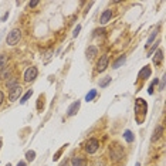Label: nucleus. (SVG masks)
Masks as SVG:
<instances>
[{"mask_svg": "<svg viewBox=\"0 0 166 166\" xmlns=\"http://www.w3.org/2000/svg\"><path fill=\"white\" fill-rule=\"evenodd\" d=\"M163 133V128L162 126H158L156 129H155V132H153V136H152V142H155V141H158L159 138H161V135Z\"/></svg>", "mask_w": 166, "mask_h": 166, "instance_id": "nucleus-12", "label": "nucleus"}, {"mask_svg": "<svg viewBox=\"0 0 166 166\" xmlns=\"http://www.w3.org/2000/svg\"><path fill=\"white\" fill-rule=\"evenodd\" d=\"M156 85H158V78L152 81V84L149 85V89H148V92H149V94H153V91H155V87H156Z\"/></svg>", "mask_w": 166, "mask_h": 166, "instance_id": "nucleus-24", "label": "nucleus"}, {"mask_svg": "<svg viewBox=\"0 0 166 166\" xmlns=\"http://www.w3.org/2000/svg\"><path fill=\"white\" fill-rule=\"evenodd\" d=\"M95 97H97V91H95V89H91V91L87 94V97H85V101H92Z\"/></svg>", "mask_w": 166, "mask_h": 166, "instance_id": "nucleus-20", "label": "nucleus"}, {"mask_svg": "<svg viewBox=\"0 0 166 166\" xmlns=\"http://www.w3.org/2000/svg\"><path fill=\"white\" fill-rule=\"evenodd\" d=\"M19 83H17V78H11V80H9L7 83H6V87L9 88V89H11V88H14V87H17Z\"/></svg>", "mask_w": 166, "mask_h": 166, "instance_id": "nucleus-16", "label": "nucleus"}, {"mask_svg": "<svg viewBox=\"0 0 166 166\" xmlns=\"http://www.w3.org/2000/svg\"><path fill=\"white\" fill-rule=\"evenodd\" d=\"M135 112H136V121L138 122H142L143 121V117L146 115V102L143 99H136V104H135Z\"/></svg>", "mask_w": 166, "mask_h": 166, "instance_id": "nucleus-1", "label": "nucleus"}, {"mask_svg": "<svg viewBox=\"0 0 166 166\" xmlns=\"http://www.w3.org/2000/svg\"><path fill=\"white\" fill-rule=\"evenodd\" d=\"M135 166H141V163H136V165H135Z\"/></svg>", "mask_w": 166, "mask_h": 166, "instance_id": "nucleus-35", "label": "nucleus"}, {"mask_svg": "<svg viewBox=\"0 0 166 166\" xmlns=\"http://www.w3.org/2000/svg\"><path fill=\"white\" fill-rule=\"evenodd\" d=\"M20 37H21V31L19 30V29H14V30H11L10 33H9V36H7V39H6V43L9 44V45H16L19 40H20Z\"/></svg>", "mask_w": 166, "mask_h": 166, "instance_id": "nucleus-3", "label": "nucleus"}, {"mask_svg": "<svg viewBox=\"0 0 166 166\" xmlns=\"http://www.w3.org/2000/svg\"><path fill=\"white\" fill-rule=\"evenodd\" d=\"M61 166H68V163H63V165Z\"/></svg>", "mask_w": 166, "mask_h": 166, "instance_id": "nucleus-34", "label": "nucleus"}, {"mask_svg": "<svg viewBox=\"0 0 166 166\" xmlns=\"http://www.w3.org/2000/svg\"><path fill=\"white\" fill-rule=\"evenodd\" d=\"M124 138H125V141H126L128 143H131V142H133V135H132V132H131V131H125Z\"/></svg>", "mask_w": 166, "mask_h": 166, "instance_id": "nucleus-17", "label": "nucleus"}, {"mask_svg": "<svg viewBox=\"0 0 166 166\" xmlns=\"http://www.w3.org/2000/svg\"><path fill=\"white\" fill-rule=\"evenodd\" d=\"M1 102H3V92L0 91V105H1Z\"/></svg>", "mask_w": 166, "mask_h": 166, "instance_id": "nucleus-32", "label": "nucleus"}, {"mask_svg": "<svg viewBox=\"0 0 166 166\" xmlns=\"http://www.w3.org/2000/svg\"><path fill=\"white\" fill-rule=\"evenodd\" d=\"M98 148H99V142L95 138H91V139H88L85 142V151H87V153H95L98 151Z\"/></svg>", "mask_w": 166, "mask_h": 166, "instance_id": "nucleus-4", "label": "nucleus"}, {"mask_svg": "<svg viewBox=\"0 0 166 166\" xmlns=\"http://www.w3.org/2000/svg\"><path fill=\"white\" fill-rule=\"evenodd\" d=\"M31 95H33V91H31V89H29V91H27V92H26V94H24V95L21 97L20 102H21V104H24V102H26V101H27V99H29V98H30Z\"/></svg>", "mask_w": 166, "mask_h": 166, "instance_id": "nucleus-22", "label": "nucleus"}, {"mask_svg": "<svg viewBox=\"0 0 166 166\" xmlns=\"http://www.w3.org/2000/svg\"><path fill=\"white\" fill-rule=\"evenodd\" d=\"M37 4H39V1H30V3H29V6H30V7H36Z\"/></svg>", "mask_w": 166, "mask_h": 166, "instance_id": "nucleus-30", "label": "nucleus"}, {"mask_svg": "<svg viewBox=\"0 0 166 166\" xmlns=\"http://www.w3.org/2000/svg\"><path fill=\"white\" fill-rule=\"evenodd\" d=\"M156 34H158V31H153V33L151 34V37L148 39V43H146V47L152 44V41H153V40H155V37H156Z\"/></svg>", "mask_w": 166, "mask_h": 166, "instance_id": "nucleus-25", "label": "nucleus"}, {"mask_svg": "<svg viewBox=\"0 0 166 166\" xmlns=\"http://www.w3.org/2000/svg\"><path fill=\"white\" fill-rule=\"evenodd\" d=\"M97 53H98V48L94 47V45H91V47H88V50H87V57H88V58H92L94 55H97Z\"/></svg>", "mask_w": 166, "mask_h": 166, "instance_id": "nucleus-13", "label": "nucleus"}, {"mask_svg": "<svg viewBox=\"0 0 166 166\" xmlns=\"http://www.w3.org/2000/svg\"><path fill=\"white\" fill-rule=\"evenodd\" d=\"M107 67H108V55L105 54V55H102V57L99 58V61L97 63V71H98V73H102V71L107 70Z\"/></svg>", "mask_w": 166, "mask_h": 166, "instance_id": "nucleus-6", "label": "nucleus"}, {"mask_svg": "<svg viewBox=\"0 0 166 166\" xmlns=\"http://www.w3.org/2000/svg\"><path fill=\"white\" fill-rule=\"evenodd\" d=\"M17 166H27V165H26V162H19Z\"/></svg>", "mask_w": 166, "mask_h": 166, "instance_id": "nucleus-33", "label": "nucleus"}, {"mask_svg": "<svg viewBox=\"0 0 166 166\" xmlns=\"http://www.w3.org/2000/svg\"><path fill=\"white\" fill-rule=\"evenodd\" d=\"M109 83H111V77H104V78L99 81V87H101V88H105Z\"/></svg>", "mask_w": 166, "mask_h": 166, "instance_id": "nucleus-21", "label": "nucleus"}, {"mask_svg": "<svg viewBox=\"0 0 166 166\" xmlns=\"http://www.w3.org/2000/svg\"><path fill=\"white\" fill-rule=\"evenodd\" d=\"M20 94H21V87H20V85H17V87H14V88H11V89H10L9 99H10V101H16V99L20 97Z\"/></svg>", "mask_w": 166, "mask_h": 166, "instance_id": "nucleus-7", "label": "nucleus"}, {"mask_svg": "<svg viewBox=\"0 0 166 166\" xmlns=\"http://www.w3.org/2000/svg\"><path fill=\"white\" fill-rule=\"evenodd\" d=\"M26 158H27V161H29V162L34 161V158H36V152H34V151H27Z\"/></svg>", "mask_w": 166, "mask_h": 166, "instance_id": "nucleus-23", "label": "nucleus"}, {"mask_svg": "<svg viewBox=\"0 0 166 166\" xmlns=\"http://www.w3.org/2000/svg\"><path fill=\"white\" fill-rule=\"evenodd\" d=\"M7 17H9V13H6V14L3 16V19H1V21H6V20H7Z\"/></svg>", "mask_w": 166, "mask_h": 166, "instance_id": "nucleus-31", "label": "nucleus"}, {"mask_svg": "<svg viewBox=\"0 0 166 166\" xmlns=\"http://www.w3.org/2000/svg\"><path fill=\"white\" fill-rule=\"evenodd\" d=\"M0 148H1V139H0Z\"/></svg>", "mask_w": 166, "mask_h": 166, "instance_id": "nucleus-36", "label": "nucleus"}, {"mask_svg": "<svg viewBox=\"0 0 166 166\" xmlns=\"http://www.w3.org/2000/svg\"><path fill=\"white\" fill-rule=\"evenodd\" d=\"M80 105H81V102H80V101H75V102H73V104L68 107V109H67V114H68V117H73V115H75V114H77V111L80 109Z\"/></svg>", "mask_w": 166, "mask_h": 166, "instance_id": "nucleus-8", "label": "nucleus"}, {"mask_svg": "<svg viewBox=\"0 0 166 166\" xmlns=\"http://www.w3.org/2000/svg\"><path fill=\"white\" fill-rule=\"evenodd\" d=\"M37 74H39L37 68H36V67H30V68H27L26 73H24V80H26L27 83H30V81H33V80L37 77Z\"/></svg>", "mask_w": 166, "mask_h": 166, "instance_id": "nucleus-5", "label": "nucleus"}, {"mask_svg": "<svg viewBox=\"0 0 166 166\" xmlns=\"http://www.w3.org/2000/svg\"><path fill=\"white\" fill-rule=\"evenodd\" d=\"M7 67V57L4 54H0V71H3Z\"/></svg>", "mask_w": 166, "mask_h": 166, "instance_id": "nucleus-14", "label": "nucleus"}, {"mask_svg": "<svg viewBox=\"0 0 166 166\" xmlns=\"http://www.w3.org/2000/svg\"><path fill=\"white\" fill-rule=\"evenodd\" d=\"M41 101H44V95H40V98H39V104H37V109L39 111H41ZM43 105H44V102H43Z\"/></svg>", "mask_w": 166, "mask_h": 166, "instance_id": "nucleus-27", "label": "nucleus"}, {"mask_svg": "<svg viewBox=\"0 0 166 166\" xmlns=\"http://www.w3.org/2000/svg\"><path fill=\"white\" fill-rule=\"evenodd\" d=\"M6 166H11V165H10V163H9V165H6Z\"/></svg>", "mask_w": 166, "mask_h": 166, "instance_id": "nucleus-37", "label": "nucleus"}, {"mask_svg": "<svg viewBox=\"0 0 166 166\" xmlns=\"http://www.w3.org/2000/svg\"><path fill=\"white\" fill-rule=\"evenodd\" d=\"M149 75H151V68H149V65H146L145 68H142L141 71H139V78L141 80H146V78H149Z\"/></svg>", "mask_w": 166, "mask_h": 166, "instance_id": "nucleus-9", "label": "nucleus"}, {"mask_svg": "<svg viewBox=\"0 0 166 166\" xmlns=\"http://www.w3.org/2000/svg\"><path fill=\"white\" fill-rule=\"evenodd\" d=\"M163 53H162V50H158L156 51V54H155V58H153V61H155V64H159L161 63V60L163 58V55H162Z\"/></svg>", "mask_w": 166, "mask_h": 166, "instance_id": "nucleus-18", "label": "nucleus"}, {"mask_svg": "<svg viewBox=\"0 0 166 166\" xmlns=\"http://www.w3.org/2000/svg\"><path fill=\"white\" fill-rule=\"evenodd\" d=\"M80 30H81V26H77V27H75V30H74V33H73V34H74V37H77V36H78Z\"/></svg>", "mask_w": 166, "mask_h": 166, "instance_id": "nucleus-29", "label": "nucleus"}, {"mask_svg": "<svg viewBox=\"0 0 166 166\" xmlns=\"http://www.w3.org/2000/svg\"><path fill=\"white\" fill-rule=\"evenodd\" d=\"M71 165L73 166H85L87 165V161L85 159H83V158H73L71 159Z\"/></svg>", "mask_w": 166, "mask_h": 166, "instance_id": "nucleus-11", "label": "nucleus"}, {"mask_svg": "<svg viewBox=\"0 0 166 166\" xmlns=\"http://www.w3.org/2000/svg\"><path fill=\"white\" fill-rule=\"evenodd\" d=\"M111 17H112L111 10H105V11L102 13V16H101V24H107V23L111 20Z\"/></svg>", "mask_w": 166, "mask_h": 166, "instance_id": "nucleus-10", "label": "nucleus"}, {"mask_svg": "<svg viewBox=\"0 0 166 166\" xmlns=\"http://www.w3.org/2000/svg\"><path fill=\"white\" fill-rule=\"evenodd\" d=\"M9 75H10V68H9V67H6L3 71H0V78H1V80H6Z\"/></svg>", "mask_w": 166, "mask_h": 166, "instance_id": "nucleus-19", "label": "nucleus"}, {"mask_svg": "<svg viewBox=\"0 0 166 166\" xmlns=\"http://www.w3.org/2000/svg\"><path fill=\"white\" fill-rule=\"evenodd\" d=\"M125 60H126V57H125V55H121V57H119V58L114 63V65H112V67H114V68H119V67L125 63Z\"/></svg>", "mask_w": 166, "mask_h": 166, "instance_id": "nucleus-15", "label": "nucleus"}, {"mask_svg": "<svg viewBox=\"0 0 166 166\" xmlns=\"http://www.w3.org/2000/svg\"><path fill=\"white\" fill-rule=\"evenodd\" d=\"M65 146H67V145H64V146H63V148H61V149H60V151H58V152H57V153H55V155H54V158H53V159H54V161H58V158H60V156H61V153H63V151H64V149H65Z\"/></svg>", "mask_w": 166, "mask_h": 166, "instance_id": "nucleus-26", "label": "nucleus"}, {"mask_svg": "<svg viewBox=\"0 0 166 166\" xmlns=\"http://www.w3.org/2000/svg\"><path fill=\"white\" fill-rule=\"evenodd\" d=\"M122 155H124V149H122V146H119V145H114V146H111V149H109V156L112 158L114 162L121 161V159H122Z\"/></svg>", "mask_w": 166, "mask_h": 166, "instance_id": "nucleus-2", "label": "nucleus"}, {"mask_svg": "<svg viewBox=\"0 0 166 166\" xmlns=\"http://www.w3.org/2000/svg\"><path fill=\"white\" fill-rule=\"evenodd\" d=\"M92 166H105V162L102 161V159H98V161H95L94 162V165Z\"/></svg>", "mask_w": 166, "mask_h": 166, "instance_id": "nucleus-28", "label": "nucleus"}]
</instances>
